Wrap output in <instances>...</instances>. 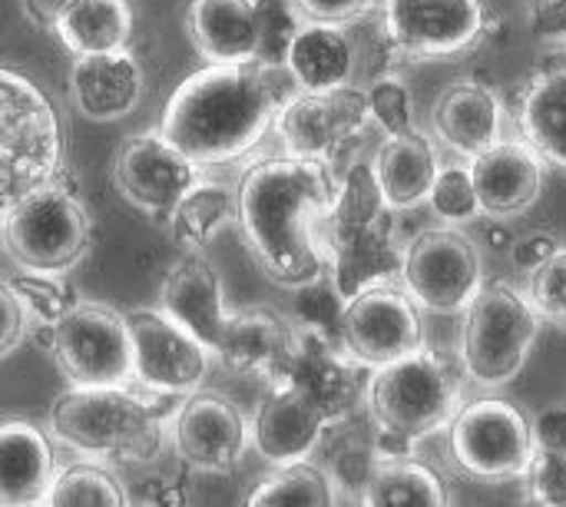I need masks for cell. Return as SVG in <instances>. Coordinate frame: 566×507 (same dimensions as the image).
Here are the masks:
<instances>
[{
	"label": "cell",
	"mask_w": 566,
	"mask_h": 507,
	"mask_svg": "<svg viewBox=\"0 0 566 507\" xmlns=\"http://www.w3.org/2000/svg\"><path fill=\"white\" fill-rule=\"evenodd\" d=\"M235 219L255 266L282 289H308L332 272L328 223L338 199L332 163L269 156L242 173Z\"/></svg>",
	"instance_id": "obj_1"
},
{
	"label": "cell",
	"mask_w": 566,
	"mask_h": 507,
	"mask_svg": "<svg viewBox=\"0 0 566 507\" xmlns=\"http://www.w3.org/2000/svg\"><path fill=\"white\" fill-rule=\"evenodd\" d=\"M282 103L275 66L209 63L176 86L159 133L196 166H222L265 139Z\"/></svg>",
	"instance_id": "obj_2"
},
{
	"label": "cell",
	"mask_w": 566,
	"mask_h": 507,
	"mask_svg": "<svg viewBox=\"0 0 566 507\" xmlns=\"http://www.w3.org/2000/svg\"><path fill=\"white\" fill-rule=\"evenodd\" d=\"M50 432L76 455L119 465H149L166 442L159 405L129 385H70L50 408Z\"/></svg>",
	"instance_id": "obj_3"
},
{
	"label": "cell",
	"mask_w": 566,
	"mask_h": 507,
	"mask_svg": "<svg viewBox=\"0 0 566 507\" xmlns=\"http://www.w3.org/2000/svg\"><path fill=\"white\" fill-rule=\"evenodd\" d=\"M461 359H448L428 345L371 369L368 408L385 438L398 445H418L438 432H448L451 418L464 405Z\"/></svg>",
	"instance_id": "obj_4"
},
{
	"label": "cell",
	"mask_w": 566,
	"mask_h": 507,
	"mask_svg": "<svg viewBox=\"0 0 566 507\" xmlns=\"http://www.w3.org/2000/svg\"><path fill=\"white\" fill-rule=\"evenodd\" d=\"M66 133L46 93L0 70V219L33 189L63 176Z\"/></svg>",
	"instance_id": "obj_5"
},
{
	"label": "cell",
	"mask_w": 566,
	"mask_h": 507,
	"mask_svg": "<svg viewBox=\"0 0 566 507\" xmlns=\"http://www.w3.org/2000/svg\"><path fill=\"white\" fill-rule=\"evenodd\" d=\"M332 272L338 296L348 299L365 286L388 282L401 272V252L395 242V209L381 199L375 173L368 163L352 166L345 183H338V199L328 223Z\"/></svg>",
	"instance_id": "obj_6"
},
{
	"label": "cell",
	"mask_w": 566,
	"mask_h": 507,
	"mask_svg": "<svg viewBox=\"0 0 566 507\" xmlns=\"http://www.w3.org/2000/svg\"><path fill=\"white\" fill-rule=\"evenodd\" d=\"M544 319L537 315L527 292L511 282H484L464 309L461 335V369L481 389L511 385L537 339Z\"/></svg>",
	"instance_id": "obj_7"
},
{
	"label": "cell",
	"mask_w": 566,
	"mask_h": 507,
	"mask_svg": "<svg viewBox=\"0 0 566 507\" xmlns=\"http://www.w3.org/2000/svg\"><path fill=\"white\" fill-rule=\"evenodd\" d=\"M0 223L10 259L27 272L63 276L90 252V209L63 176L23 196Z\"/></svg>",
	"instance_id": "obj_8"
},
{
	"label": "cell",
	"mask_w": 566,
	"mask_h": 507,
	"mask_svg": "<svg viewBox=\"0 0 566 507\" xmlns=\"http://www.w3.org/2000/svg\"><path fill=\"white\" fill-rule=\"evenodd\" d=\"M50 352L76 389L129 385L133 335L123 312L99 302H73L50 325Z\"/></svg>",
	"instance_id": "obj_9"
},
{
	"label": "cell",
	"mask_w": 566,
	"mask_h": 507,
	"mask_svg": "<svg viewBox=\"0 0 566 507\" xmlns=\"http://www.w3.org/2000/svg\"><path fill=\"white\" fill-rule=\"evenodd\" d=\"M454 462L481 482H517L534 458V425L507 399H474L448 425Z\"/></svg>",
	"instance_id": "obj_10"
},
{
	"label": "cell",
	"mask_w": 566,
	"mask_h": 507,
	"mask_svg": "<svg viewBox=\"0 0 566 507\" xmlns=\"http://www.w3.org/2000/svg\"><path fill=\"white\" fill-rule=\"evenodd\" d=\"M401 286L431 315H461L484 286L481 252L458 229H424L401 252Z\"/></svg>",
	"instance_id": "obj_11"
},
{
	"label": "cell",
	"mask_w": 566,
	"mask_h": 507,
	"mask_svg": "<svg viewBox=\"0 0 566 507\" xmlns=\"http://www.w3.org/2000/svg\"><path fill=\"white\" fill-rule=\"evenodd\" d=\"M338 335L355 365L381 369L424 345V322L405 286L375 282L345 299Z\"/></svg>",
	"instance_id": "obj_12"
},
{
	"label": "cell",
	"mask_w": 566,
	"mask_h": 507,
	"mask_svg": "<svg viewBox=\"0 0 566 507\" xmlns=\"http://www.w3.org/2000/svg\"><path fill=\"white\" fill-rule=\"evenodd\" d=\"M388 46L408 60H444L471 50L488 27L484 0H378Z\"/></svg>",
	"instance_id": "obj_13"
},
{
	"label": "cell",
	"mask_w": 566,
	"mask_h": 507,
	"mask_svg": "<svg viewBox=\"0 0 566 507\" xmlns=\"http://www.w3.org/2000/svg\"><path fill=\"white\" fill-rule=\"evenodd\" d=\"M368 120L365 90L345 83L335 90H298L279 106L275 130L289 156L335 163V156L365 133Z\"/></svg>",
	"instance_id": "obj_14"
},
{
	"label": "cell",
	"mask_w": 566,
	"mask_h": 507,
	"mask_svg": "<svg viewBox=\"0 0 566 507\" xmlns=\"http://www.w3.org/2000/svg\"><path fill=\"white\" fill-rule=\"evenodd\" d=\"M133 335V379L153 395H189L209 372V349L166 309L126 315Z\"/></svg>",
	"instance_id": "obj_15"
},
{
	"label": "cell",
	"mask_w": 566,
	"mask_h": 507,
	"mask_svg": "<svg viewBox=\"0 0 566 507\" xmlns=\"http://www.w3.org/2000/svg\"><path fill=\"white\" fill-rule=\"evenodd\" d=\"M199 169L179 146H172L159 130L129 136L113 163V183L126 203L166 223L182 193L199 179Z\"/></svg>",
	"instance_id": "obj_16"
},
{
	"label": "cell",
	"mask_w": 566,
	"mask_h": 507,
	"mask_svg": "<svg viewBox=\"0 0 566 507\" xmlns=\"http://www.w3.org/2000/svg\"><path fill=\"white\" fill-rule=\"evenodd\" d=\"M172 445L186 468L232 475L249 448V422L222 392H189L172 415Z\"/></svg>",
	"instance_id": "obj_17"
},
{
	"label": "cell",
	"mask_w": 566,
	"mask_h": 507,
	"mask_svg": "<svg viewBox=\"0 0 566 507\" xmlns=\"http://www.w3.org/2000/svg\"><path fill=\"white\" fill-rule=\"evenodd\" d=\"M335 418L295 382H272V392L255 408L249 438L269 465L305 462L322 445Z\"/></svg>",
	"instance_id": "obj_18"
},
{
	"label": "cell",
	"mask_w": 566,
	"mask_h": 507,
	"mask_svg": "<svg viewBox=\"0 0 566 507\" xmlns=\"http://www.w3.org/2000/svg\"><path fill=\"white\" fill-rule=\"evenodd\" d=\"M471 183L481 203V213L491 219H514L524 216L544 193V169L547 163L537 149L521 139H497L478 156L468 159Z\"/></svg>",
	"instance_id": "obj_19"
},
{
	"label": "cell",
	"mask_w": 566,
	"mask_h": 507,
	"mask_svg": "<svg viewBox=\"0 0 566 507\" xmlns=\"http://www.w3.org/2000/svg\"><path fill=\"white\" fill-rule=\"evenodd\" d=\"M298 349V332L275 309L229 312L226 332L216 345V359L239 375L279 382Z\"/></svg>",
	"instance_id": "obj_20"
},
{
	"label": "cell",
	"mask_w": 566,
	"mask_h": 507,
	"mask_svg": "<svg viewBox=\"0 0 566 507\" xmlns=\"http://www.w3.org/2000/svg\"><path fill=\"white\" fill-rule=\"evenodd\" d=\"M70 90L76 110L93 123H116L129 116L143 100V70L133 53H86L70 70Z\"/></svg>",
	"instance_id": "obj_21"
},
{
	"label": "cell",
	"mask_w": 566,
	"mask_h": 507,
	"mask_svg": "<svg viewBox=\"0 0 566 507\" xmlns=\"http://www.w3.org/2000/svg\"><path fill=\"white\" fill-rule=\"evenodd\" d=\"M163 309L179 325H186L209 352H216L229 322V309L222 296V279L202 256L186 252L169 266L163 279Z\"/></svg>",
	"instance_id": "obj_22"
},
{
	"label": "cell",
	"mask_w": 566,
	"mask_h": 507,
	"mask_svg": "<svg viewBox=\"0 0 566 507\" xmlns=\"http://www.w3.org/2000/svg\"><path fill=\"white\" fill-rule=\"evenodd\" d=\"M431 123L448 149L471 159L504 136V106L491 86L458 80L438 96Z\"/></svg>",
	"instance_id": "obj_23"
},
{
	"label": "cell",
	"mask_w": 566,
	"mask_h": 507,
	"mask_svg": "<svg viewBox=\"0 0 566 507\" xmlns=\"http://www.w3.org/2000/svg\"><path fill=\"white\" fill-rule=\"evenodd\" d=\"M438 169H441V163H438L434 139L428 133H421L418 126L388 136L378 146L375 163H371L381 199L395 213L418 209L421 203H428Z\"/></svg>",
	"instance_id": "obj_24"
},
{
	"label": "cell",
	"mask_w": 566,
	"mask_h": 507,
	"mask_svg": "<svg viewBox=\"0 0 566 507\" xmlns=\"http://www.w3.org/2000/svg\"><path fill=\"white\" fill-rule=\"evenodd\" d=\"M53 478L50 438L30 422H0V505H43Z\"/></svg>",
	"instance_id": "obj_25"
},
{
	"label": "cell",
	"mask_w": 566,
	"mask_h": 507,
	"mask_svg": "<svg viewBox=\"0 0 566 507\" xmlns=\"http://www.w3.org/2000/svg\"><path fill=\"white\" fill-rule=\"evenodd\" d=\"M189 33L209 63L259 60V3L255 0H196Z\"/></svg>",
	"instance_id": "obj_26"
},
{
	"label": "cell",
	"mask_w": 566,
	"mask_h": 507,
	"mask_svg": "<svg viewBox=\"0 0 566 507\" xmlns=\"http://www.w3.org/2000/svg\"><path fill=\"white\" fill-rule=\"evenodd\" d=\"M279 382H295L305 389L335 422H342L358 402L355 359L345 349L335 352L322 335H298V349Z\"/></svg>",
	"instance_id": "obj_27"
},
{
	"label": "cell",
	"mask_w": 566,
	"mask_h": 507,
	"mask_svg": "<svg viewBox=\"0 0 566 507\" xmlns=\"http://www.w3.org/2000/svg\"><path fill=\"white\" fill-rule=\"evenodd\" d=\"M282 66L298 90H335L355 76V46L342 27L305 20Z\"/></svg>",
	"instance_id": "obj_28"
},
{
	"label": "cell",
	"mask_w": 566,
	"mask_h": 507,
	"mask_svg": "<svg viewBox=\"0 0 566 507\" xmlns=\"http://www.w3.org/2000/svg\"><path fill=\"white\" fill-rule=\"evenodd\" d=\"M521 136L547 166L566 173V66L541 70L521 93Z\"/></svg>",
	"instance_id": "obj_29"
},
{
	"label": "cell",
	"mask_w": 566,
	"mask_h": 507,
	"mask_svg": "<svg viewBox=\"0 0 566 507\" xmlns=\"http://www.w3.org/2000/svg\"><path fill=\"white\" fill-rule=\"evenodd\" d=\"M53 33L73 56L126 50L133 37V10L126 0H70L53 20Z\"/></svg>",
	"instance_id": "obj_30"
},
{
	"label": "cell",
	"mask_w": 566,
	"mask_h": 507,
	"mask_svg": "<svg viewBox=\"0 0 566 507\" xmlns=\"http://www.w3.org/2000/svg\"><path fill=\"white\" fill-rule=\"evenodd\" d=\"M451 501L441 475L415 458H381L361 482V505L371 507H441Z\"/></svg>",
	"instance_id": "obj_31"
},
{
	"label": "cell",
	"mask_w": 566,
	"mask_h": 507,
	"mask_svg": "<svg viewBox=\"0 0 566 507\" xmlns=\"http://www.w3.org/2000/svg\"><path fill=\"white\" fill-rule=\"evenodd\" d=\"M235 206L239 199L232 186L219 179H196L172 206L166 226L176 246H182L186 252H199L235 219Z\"/></svg>",
	"instance_id": "obj_32"
},
{
	"label": "cell",
	"mask_w": 566,
	"mask_h": 507,
	"mask_svg": "<svg viewBox=\"0 0 566 507\" xmlns=\"http://www.w3.org/2000/svg\"><path fill=\"white\" fill-rule=\"evenodd\" d=\"M335 501V478L312 462L275 465V472L249 498L255 507H328Z\"/></svg>",
	"instance_id": "obj_33"
},
{
	"label": "cell",
	"mask_w": 566,
	"mask_h": 507,
	"mask_svg": "<svg viewBox=\"0 0 566 507\" xmlns=\"http://www.w3.org/2000/svg\"><path fill=\"white\" fill-rule=\"evenodd\" d=\"M43 505L56 507H123L129 505V495L123 492V482L106 468L93 462H76L63 472H56Z\"/></svg>",
	"instance_id": "obj_34"
},
{
	"label": "cell",
	"mask_w": 566,
	"mask_h": 507,
	"mask_svg": "<svg viewBox=\"0 0 566 507\" xmlns=\"http://www.w3.org/2000/svg\"><path fill=\"white\" fill-rule=\"evenodd\" d=\"M259 3V60L262 66H282L289 43L302 30L305 17L295 0H255Z\"/></svg>",
	"instance_id": "obj_35"
},
{
	"label": "cell",
	"mask_w": 566,
	"mask_h": 507,
	"mask_svg": "<svg viewBox=\"0 0 566 507\" xmlns=\"http://www.w3.org/2000/svg\"><path fill=\"white\" fill-rule=\"evenodd\" d=\"M527 299L534 302L537 315L566 332V246L547 256L541 266L531 269Z\"/></svg>",
	"instance_id": "obj_36"
},
{
	"label": "cell",
	"mask_w": 566,
	"mask_h": 507,
	"mask_svg": "<svg viewBox=\"0 0 566 507\" xmlns=\"http://www.w3.org/2000/svg\"><path fill=\"white\" fill-rule=\"evenodd\" d=\"M428 203L448 223H474L478 216H484L468 166H441Z\"/></svg>",
	"instance_id": "obj_37"
},
{
	"label": "cell",
	"mask_w": 566,
	"mask_h": 507,
	"mask_svg": "<svg viewBox=\"0 0 566 507\" xmlns=\"http://www.w3.org/2000/svg\"><path fill=\"white\" fill-rule=\"evenodd\" d=\"M10 289L17 292V299L23 302L30 322H40V325H53L76 299L70 296V289L60 282V276H43V272H27V276H17L10 282Z\"/></svg>",
	"instance_id": "obj_38"
},
{
	"label": "cell",
	"mask_w": 566,
	"mask_h": 507,
	"mask_svg": "<svg viewBox=\"0 0 566 507\" xmlns=\"http://www.w3.org/2000/svg\"><path fill=\"white\" fill-rule=\"evenodd\" d=\"M365 96H368V113H371V120H375L388 136L405 133V130L415 126V100H411V90H408L398 76H381V80H375V83L365 90Z\"/></svg>",
	"instance_id": "obj_39"
},
{
	"label": "cell",
	"mask_w": 566,
	"mask_h": 507,
	"mask_svg": "<svg viewBox=\"0 0 566 507\" xmlns=\"http://www.w3.org/2000/svg\"><path fill=\"white\" fill-rule=\"evenodd\" d=\"M524 482L534 505L566 507V448L534 445V458Z\"/></svg>",
	"instance_id": "obj_40"
},
{
	"label": "cell",
	"mask_w": 566,
	"mask_h": 507,
	"mask_svg": "<svg viewBox=\"0 0 566 507\" xmlns=\"http://www.w3.org/2000/svg\"><path fill=\"white\" fill-rule=\"evenodd\" d=\"M295 3H298L302 17L312 20V23L345 27V23H355V20L368 17L378 0H295Z\"/></svg>",
	"instance_id": "obj_41"
},
{
	"label": "cell",
	"mask_w": 566,
	"mask_h": 507,
	"mask_svg": "<svg viewBox=\"0 0 566 507\" xmlns=\"http://www.w3.org/2000/svg\"><path fill=\"white\" fill-rule=\"evenodd\" d=\"M27 329H30V315L23 302L17 299L10 282H0V362L13 355V349L27 339Z\"/></svg>",
	"instance_id": "obj_42"
},
{
	"label": "cell",
	"mask_w": 566,
	"mask_h": 507,
	"mask_svg": "<svg viewBox=\"0 0 566 507\" xmlns=\"http://www.w3.org/2000/svg\"><path fill=\"white\" fill-rule=\"evenodd\" d=\"M531 425H534V445H544V448H566V405L547 408V412L537 415Z\"/></svg>",
	"instance_id": "obj_43"
},
{
	"label": "cell",
	"mask_w": 566,
	"mask_h": 507,
	"mask_svg": "<svg viewBox=\"0 0 566 507\" xmlns=\"http://www.w3.org/2000/svg\"><path fill=\"white\" fill-rule=\"evenodd\" d=\"M560 249V242L554 239V236H547V232H534V236H524L521 242H514V262L517 266H524L527 272L534 269V266H541L547 256H554Z\"/></svg>",
	"instance_id": "obj_44"
},
{
	"label": "cell",
	"mask_w": 566,
	"mask_h": 507,
	"mask_svg": "<svg viewBox=\"0 0 566 507\" xmlns=\"http://www.w3.org/2000/svg\"><path fill=\"white\" fill-rule=\"evenodd\" d=\"M23 3H27V13L33 17V23L53 30V20L60 17V10H63L70 0H23Z\"/></svg>",
	"instance_id": "obj_45"
},
{
	"label": "cell",
	"mask_w": 566,
	"mask_h": 507,
	"mask_svg": "<svg viewBox=\"0 0 566 507\" xmlns=\"http://www.w3.org/2000/svg\"><path fill=\"white\" fill-rule=\"evenodd\" d=\"M564 66H566V46H564Z\"/></svg>",
	"instance_id": "obj_46"
}]
</instances>
